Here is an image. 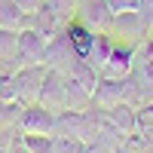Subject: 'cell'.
Returning a JSON list of instances; mask_svg holds the SVG:
<instances>
[{
  "label": "cell",
  "mask_w": 153,
  "mask_h": 153,
  "mask_svg": "<svg viewBox=\"0 0 153 153\" xmlns=\"http://www.w3.org/2000/svg\"><path fill=\"white\" fill-rule=\"evenodd\" d=\"M110 9H113V16L117 12H138V0H107Z\"/></svg>",
  "instance_id": "cell-21"
},
{
  "label": "cell",
  "mask_w": 153,
  "mask_h": 153,
  "mask_svg": "<svg viewBox=\"0 0 153 153\" xmlns=\"http://www.w3.org/2000/svg\"><path fill=\"white\" fill-rule=\"evenodd\" d=\"M40 101L43 107H49L52 113H61V110H68V89H65V74L55 71V68H49L46 71V80L40 86Z\"/></svg>",
  "instance_id": "cell-6"
},
{
  "label": "cell",
  "mask_w": 153,
  "mask_h": 153,
  "mask_svg": "<svg viewBox=\"0 0 153 153\" xmlns=\"http://www.w3.org/2000/svg\"><path fill=\"white\" fill-rule=\"evenodd\" d=\"M46 65H25L12 74V89H16V101L22 107L34 104L37 98H40V86L46 80Z\"/></svg>",
  "instance_id": "cell-1"
},
{
  "label": "cell",
  "mask_w": 153,
  "mask_h": 153,
  "mask_svg": "<svg viewBox=\"0 0 153 153\" xmlns=\"http://www.w3.org/2000/svg\"><path fill=\"white\" fill-rule=\"evenodd\" d=\"M74 61H76V52H74V46H71V40H68L65 28H61L52 40L46 43V68H55V71L65 74Z\"/></svg>",
  "instance_id": "cell-7"
},
{
  "label": "cell",
  "mask_w": 153,
  "mask_h": 153,
  "mask_svg": "<svg viewBox=\"0 0 153 153\" xmlns=\"http://www.w3.org/2000/svg\"><path fill=\"white\" fill-rule=\"evenodd\" d=\"M138 16H141L144 28H153V0H138Z\"/></svg>",
  "instance_id": "cell-20"
},
{
  "label": "cell",
  "mask_w": 153,
  "mask_h": 153,
  "mask_svg": "<svg viewBox=\"0 0 153 153\" xmlns=\"http://www.w3.org/2000/svg\"><path fill=\"white\" fill-rule=\"evenodd\" d=\"M28 153H52V135H22Z\"/></svg>",
  "instance_id": "cell-17"
},
{
  "label": "cell",
  "mask_w": 153,
  "mask_h": 153,
  "mask_svg": "<svg viewBox=\"0 0 153 153\" xmlns=\"http://www.w3.org/2000/svg\"><path fill=\"white\" fill-rule=\"evenodd\" d=\"M16 43H19V31L0 28V61H16Z\"/></svg>",
  "instance_id": "cell-15"
},
{
  "label": "cell",
  "mask_w": 153,
  "mask_h": 153,
  "mask_svg": "<svg viewBox=\"0 0 153 153\" xmlns=\"http://www.w3.org/2000/svg\"><path fill=\"white\" fill-rule=\"evenodd\" d=\"M104 117H107V123L117 129L120 135H135V126H138V110L129 104V101H120V104H113V107H107L104 110Z\"/></svg>",
  "instance_id": "cell-9"
},
{
  "label": "cell",
  "mask_w": 153,
  "mask_h": 153,
  "mask_svg": "<svg viewBox=\"0 0 153 153\" xmlns=\"http://www.w3.org/2000/svg\"><path fill=\"white\" fill-rule=\"evenodd\" d=\"M19 6H22L25 16H34L37 9H43V6H46V0H19Z\"/></svg>",
  "instance_id": "cell-22"
},
{
  "label": "cell",
  "mask_w": 153,
  "mask_h": 153,
  "mask_svg": "<svg viewBox=\"0 0 153 153\" xmlns=\"http://www.w3.org/2000/svg\"><path fill=\"white\" fill-rule=\"evenodd\" d=\"M113 43H117V37H113V31H95V43H92V52H89V68H95L101 74V68L107 65V58H110V49Z\"/></svg>",
  "instance_id": "cell-12"
},
{
  "label": "cell",
  "mask_w": 153,
  "mask_h": 153,
  "mask_svg": "<svg viewBox=\"0 0 153 153\" xmlns=\"http://www.w3.org/2000/svg\"><path fill=\"white\" fill-rule=\"evenodd\" d=\"M31 25V16H25L19 0H0V28H12V31H22Z\"/></svg>",
  "instance_id": "cell-13"
},
{
  "label": "cell",
  "mask_w": 153,
  "mask_h": 153,
  "mask_svg": "<svg viewBox=\"0 0 153 153\" xmlns=\"http://www.w3.org/2000/svg\"><path fill=\"white\" fill-rule=\"evenodd\" d=\"M28 28H34V31L40 34L46 43H49V40H52V37H55L61 28H65V22H61V19H58L49 6H43V9H37L34 16H31V25H28Z\"/></svg>",
  "instance_id": "cell-11"
},
{
  "label": "cell",
  "mask_w": 153,
  "mask_h": 153,
  "mask_svg": "<svg viewBox=\"0 0 153 153\" xmlns=\"http://www.w3.org/2000/svg\"><path fill=\"white\" fill-rule=\"evenodd\" d=\"M138 74H135V83L138 86H150L153 89V37L141 46V61H138Z\"/></svg>",
  "instance_id": "cell-14"
},
{
  "label": "cell",
  "mask_w": 153,
  "mask_h": 153,
  "mask_svg": "<svg viewBox=\"0 0 153 153\" xmlns=\"http://www.w3.org/2000/svg\"><path fill=\"white\" fill-rule=\"evenodd\" d=\"M65 34H68V40L74 46L76 58L86 61L89 52H92V43H95V31L89 28V25H83L80 19H71V22H65Z\"/></svg>",
  "instance_id": "cell-8"
},
{
  "label": "cell",
  "mask_w": 153,
  "mask_h": 153,
  "mask_svg": "<svg viewBox=\"0 0 153 153\" xmlns=\"http://www.w3.org/2000/svg\"><path fill=\"white\" fill-rule=\"evenodd\" d=\"M74 19H80V22L89 25L92 31H110V25H113V9H110L107 0H76Z\"/></svg>",
  "instance_id": "cell-5"
},
{
  "label": "cell",
  "mask_w": 153,
  "mask_h": 153,
  "mask_svg": "<svg viewBox=\"0 0 153 153\" xmlns=\"http://www.w3.org/2000/svg\"><path fill=\"white\" fill-rule=\"evenodd\" d=\"M135 132L138 135H153V101H150V104L147 107H141V110H138V126H135Z\"/></svg>",
  "instance_id": "cell-19"
},
{
  "label": "cell",
  "mask_w": 153,
  "mask_h": 153,
  "mask_svg": "<svg viewBox=\"0 0 153 153\" xmlns=\"http://www.w3.org/2000/svg\"><path fill=\"white\" fill-rule=\"evenodd\" d=\"M110 31H113V37H129V43H138L147 34V28H144V22H141L138 12H117Z\"/></svg>",
  "instance_id": "cell-10"
},
{
  "label": "cell",
  "mask_w": 153,
  "mask_h": 153,
  "mask_svg": "<svg viewBox=\"0 0 153 153\" xmlns=\"http://www.w3.org/2000/svg\"><path fill=\"white\" fill-rule=\"evenodd\" d=\"M52 153H89V144H83L80 138L52 135Z\"/></svg>",
  "instance_id": "cell-16"
},
{
  "label": "cell",
  "mask_w": 153,
  "mask_h": 153,
  "mask_svg": "<svg viewBox=\"0 0 153 153\" xmlns=\"http://www.w3.org/2000/svg\"><path fill=\"white\" fill-rule=\"evenodd\" d=\"M16 129H19V135H55V113L43 107L40 101H34L22 110Z\"/></svg>",
  "instance_id": "cell-2"
},
{
  "label": "cell",
  "mask_w": 153,
  "mask_h": 153,
  "mask_svg": "<svg viewBox=\"0 0 153 153\" xmlns=\"http://www.w3.org/2000/svg\"><path fill=\"white\" fill-rule=\"evenodd\" d=\"M46 6L52 9L61 22H71L74 12H76V0H46Z\"/></svg>",
  "instance_id": "cell-18"
},
{
  "label": "cell",
  "mask_w": 153,
  "mask_h": 153,
  "mask_svg": "<svg viewBox=\"0 0 153 153\" xmlns=\"http://www.w3.org/2000/svg\"><path fill=\"white\" fill-rule=\"evenodd\" d=\"M95 153H104V150H101V147H98V144H95Z\"/></svg>",
  "instance_id": "cell-23"
},
{
  "label": "cell",
  "mask_w": 153,
  "mask_h": 153,
  "mask_svg": "<svg viewBox=\"0 0 153 153\" xmlns=\"http://www.w3.org/2000/svg\"><path fill=\"white\" fill-rule=\"evenodd\" d=\"M16 61H19V68H25V65H46V40L34 28H22L19 31Z\"/></svg>",
  "instance_id": "cell-4"
},
{
  "label": "cell",
  "mask_w": 153,
  "mask_h": 153,
  "mask_svg": "<svg viewBox=\"0 0 153 153\" xmlns=\"http://www.w3.org/2000/svg\"><path fill=\"white\" fill-rule=\"evenodd\" d=\"M135 55H138V43H113L110 49V58L107 65L101 68V76H107V80H123V76H129L132 68H135Z\"/></svg>",
  "instance_id": "cell-3"
}]
</instances>
